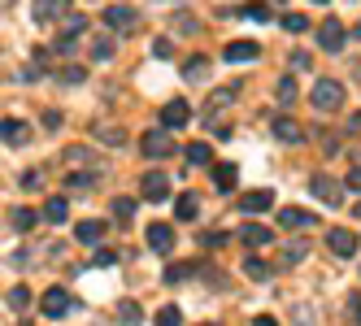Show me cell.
I'll list each match as a JSON object with an SVG mask.
<instances>
[{"mask_svg":"<svg viewBox=\"0 0 361 326\" xmlns=\"http://www.w3.org/2000/svg\"><path fill=\"white\" fill-rule=\"evenodd\" d=\"M309 100H314V109H322V113L344 109V83L340 79H318L314 92H309Z\"/></svg>","mask_w":361,"mask_h":326,"instance_id":"cell-1","label":"cell"},{"mask_svg":"<svg viewBox=\"0 0 361 326\" xmlns=\"http://www.w3.org/2000/svg\"><path fill=\"white\" fill-rule=\"evenodd\" d=\"M100 18H105V27H109V31H118V35H131V31H140V27H144V18H140V9H135V5H109Z\"/></svg>","mask_w":361,"mask_h":326,"instance_id":"cell-2","label":"cell"},{"mask_svg":"<svg viewBox=\"0 0 361 326\" xmlns=\"http://www.w3.org/2000/svg\"><path fill=\"white\" fill-rule=\"evenodd\" d=\"M309 192H314L322 205H340L344 200V183L331 179V174H314V179H309Z\"/></svg>","mask_w":361,"mask_h":326,"instance_id":"cell-3","label":"cell"},{"mask_svg":"<svg viewBox=\"0 0 361 326\" xmlns=\"http://www.w3.org/2000/svg\"><path fill=\"white\" fill-rule=\"evenodd\" d=\"M140 148H144V157L161 161V157H170V153H174V139H170V131H144Z\"/></svg>","mask_w":361,"mask_h":326,"instance_id":"cell-4","label":"cell"},{"mask_svg":"<svg viewBox=\"0 0 361 326\" xmlns=\"http://www.w3.org/2000/svg\"><path fill=\"white\" fill-rule=\"evenodd\" d=\"M188 122H192V105H188V100H170V105L161 109V127L166 131H183Z\"/></svg>","mask_w":361,"mask_h":326,"instance_id":"cell-5","label":"cell"},{"mask_svg":"<svg viewBox=\"0 0 361 326\" xmlns=\"http://www.w3.org/2000/svg\"><path fill=\"white\" fill-rule=\"evenodd\" d=\"M318 44L326 48V53H340V48H344V22H340V18H322Z\"/></svg>","mask_w":361,"mask_h":326,"instance_id":"cell-6","label":"cell"},{"mask_svg":"<svg viewBox=\"0 0 361 326\" xmlns=\"http://www.w3.org/2000/svg\"><path fill=\"white\" fill-rule=\"evenodd\" d=\"M140 192H144V200H152V205H157V200L170 196V179H166L161 170H148L144 179H140Z\"/></svg>","mask_w":361,"mask_h":326,"instance_id":"cell-7","label":"cell"},{"mask_svg":"<svg viewBox=\"0 0 361 326\" xmlns=\"http://www.w3.org/2000/svg\"><path fill=\"white\" fill-rule=\"evenodd\" d=\"M0 139H5L9 148H22V144L31 139V127H27V122H18V118H5V122H0Z\"/></svg>","mask_w":361,"mask_h":326,"instance_id":"cell-8","label":"cell"},{"mask_svg":"<svg viewBox=\"0 0 361 326\" xmlns=\"http://www.w3.org/2000/svg\"><path fill=\"white\" fill-rule=\"evenodd\" d=\"M326 244H331V253H335V257H353V253H357V235L344 231V227L326 231Z\"/></svg>","mask_w":361,"mask_h":326,"instance_id":"cell-9","label":"cell"},{"mask_svg":"<svg viewBox=\"0 0 361 326\" xmlns=\"http://www.w3.org/2000/svg\"><path fill=\"white\" fill-rule=\"evenodd\" d=\"M70 305H74V300H70L66 287H48V291H44V313H48V318H61Z\"/></svg>","mask_w":361,"mask_h":326,"instance_id":"cell-10","label":"cell"},{"mask_svg":"<svg viewBox=\"0 0 361 326\" xmlns=\"http://www.w3.org/2000/svg\"><path fill=\"white\" fill-rule=\"evenodd\" d=\"M148 248H152V253H170V248H174V231L166 227V222H152V227H148Z\"/></svg>","mask_w":361,"mask_h":326,"instance_id":"cell-11","label":"cell"},{"mask_svg":"<svg viewBox=\"0 0 361 326\" xmlns=\"http://www.w3.org/2000/svg\"><path fill=\"white\" fill-rule=\"evenodd\" d=\"M314 222H318L314 213H305V209H296V205L279 213V227H288V231H305V227H314Z\"/></svg>","mask_w":361,"mask_h":326,"instance_id":"cell-12","label":"cell"},{"mask_svg":"<svg viewBox=\"0 0 361 326\" xmlns=\"http://www.w3.org/2000/svg\"><path fill=\"white\" fill-rule=\"evenodd\" d=\"M240 244L266 248V244H270V227H262V222H244V227H240Z\"/></svg>","mask_w":361,"mask_h":326,"instance_id":"cell-13","label":"cell"},{"mask_svg":"<svg viewBox=\"0 0 361 326\" xmlns=\"http://www.w3.org/2000/svg\"><path fill=\"white\" fill-rule=\"evenodd\" d=\"M70 9H66V0H35V22H57V18H66Z\"/></svg>","mask_w":361,"mask_h":326,"instance_id":"cell-14","label":"cell"},{"mask_svg":"<svg viewBox=\"0 0 361 326\" xmlns=\"http://www.w3.org/2000/svg\"><path fill=\"white\" fill-rule=\"evenodd\" d=\"M105 222H100V218H87V222H79V231H74V235H79V244H100V239H105Z\"/></svg>","mask_w":361,"mask_h":326,"instance_id":"cell-15","label":"cell"},{"mask_svg":"<svg viewBox=\"0 0 361 326\" xmlns=\"http://www.w3.org/2000/svg\"><path fill=\"white\" fill-rule=\"evenodd\" d=\"M274 205V192H248L244 200H240V213H262V209H270Z\"/></svg>","mask_w":361,"mask_h":326,"instance_id":"cell-16","label":"cell"},{"mask_svg":"<svg viewBox=\"0 0 361 326\" xmlns=\"http://www.w3.org/2000/svg\"><path fill=\"white\" fill-rule=\"evenodd\" d=\"M222 57H226V61H252V57H257V44H252V39H235V44L222 48Z\"/></svg>","mask_w":361,"mask_h":326,"instance_id":"cell-17","label":"cell"},{"mask_svg":"<svg viewBox=\"0 0 361 326\" xmlns=\"http://www.w3.org/2000/svg\"><path fill=\"white\" fill-rule=\"evenodd\" d=\"M274 139H283V144H300V139H305V131L296 127L292 118H274Z\"/></svg>","mask_w":361,"mask_h":326,"instance_id":"cell-18","label":"cell"},{"mask_svg":"<svg viewBox=\"0 0 361 326\" xmlns=\"http://www.w3.org/2000/svg\"><path fill=\"white\" fill-rule=\"evenodd\" d=\"M44 218L53 222V227H61V222L70 218V205H66V196H53V200H48V205H44Z\"/></svg>","mask_w":361,"mask_h":326,"instance_id":"cell-19","label":"cell"},{"mask_svg":"<svg viewBox=\"0 0 361 326\" xmlns=\"http://www.w3.org/2000/svg\"><path fill=\"white\" fill-rule=\"evenodd\" d=\"M196 209H200V200H196L192 192H183V196H178V200H174V213H178V218H183V222H192V218H196Z\"/></svg>","mask_w":361,"mask_h":326,"instance_id":"cell-20","label":"cell"},{"mask_svg":"<svg viewBox=\"0 0 361 326\" xmlns=\"http://www.w3.org/2000/svg\"><path fill=\"white\" fill-rule=\"evenodd\" d=\"M114 218H118V227H126V222L135 218V200H131V196H118V200H114Z\"/></svg>","mask_w":361,"mask_h":326,"instance_id":"cell-21","label":"cell"},{"mask_svg":"<svg viewBox=\"0 0 361 326\" xmlns=\"http://www.w3.org/2000/svg\"><path fill=\"white\" fill-rule=\"evenodd\" d=\"M9 213H13V218H9V222H13V231H31V227H35V209L18 205V209H9Z\"/></svg>","mask_w":361,"mask_h":326,"instance_id":"cell-22","label":"cell"},{"mask_svg":"<svg viewBox=\"0 0 361 326\" xmlns=\"http://www.w3.org/2000/svg\"><path fill=\"white\" fill-rule=\"evenodd\" d=\"M214 187H218V192H231V187H235V165H214Z\"/></svg>","mask_w":361,"mask_h":326,"instance_id":"cell-23","label":"cell"},{"mask_svg":"<svg viewBox=\"0 0 361 326\" xmlns=\"http://www.w3.org/2000/svg\"><path fill=\"white\" fill-rule=\"evenodd\" d=\"M305 253H309L305 239H300V244H288V248L279 253V265H296V261H305Z\"/></svg>","mask_w":361,"mask_h":326,"instance_id":"cell-24","label":"cell"},{"mask_svg":"<svg viewBox=\"0 0 361 326\" xmlns=\"http://www.w3.org/2000/svg\"><path fill=\"white\" fill-rule=\"evenodd\" d=\"M192 274H200V265H188V261L178 265L174 261V265H166V283H183V279H192Z\"/></svg>","mask_w":361,"mask_h":326,"instance_id":"cell-25","label":"cell"},{"mask_svg":"<svg viewBox=\"0 0 361 326\" xmlns=\"http://www.w3.org/2000/svg\"><path fill=\"white\" fill-rule=\"evenodd\" d=\"M83 31H87V18H83V13H66L61 35H70V39H74V35H83Z\"/></svg>","mask_w":361,"mask_h":326,"instance_id":"cell-26","label":"cell"},{"mask_svg":"<svg viewBox=\"0 0 361 326\" xmlns=\"http://www.w3.org/2000/svg\"><path fill=\"white\" fill-rule=\"evenodd\" d=\"M188 161L192 165H209L214 161V148L209 144H188Z\"/></svg>","mask_w":361,"mask_h":326,"instance_id":"cell-27","label":"cell"},{"mask_svg":"<svg viewBox=\"0 0 361 326\" xmlns=\"http://www.w3.org/2000/svg\"><path fill=\"white\" fill-rule=\"evenodd\" d=\"M244 274H248V279H257V283H266V279H270V265H266L262 257H248V261H244Z\"/></svg>","mask_w":361,"mask_h":326,"instance_id":"cell-28","label":"cell"},{"mask_svg":"<svg viewBox=\"0 0 361 326\" xmlns=\"http://www.w3.org/2000/svg\"><path fill=\"white\" fill-rule=\"evenodd\" d=\"M144 313H140V305H135V300H122V305H118V322L122 326H135Z\"/></svg>","mask_w":361,"mask_h":326,"instance_id":"cell-29","label":"cell"},{"mask_svg":"<svg viewBox=\"0 0 361 326\" xmlns=\"http://www.w3.org/2000/svg\"><path fill=\"white\" fill-rule=\"evenodd\" d=\"M96 183V174H83V170H74V174H66V187L70 192H87Z\"/></svg>","mask_w":361,"mask_h":326,"instance_id":"cell-30","label":"cell"},{"mask_svg":"<svg viewBox=\"0 0 361 326\" xmlns=\"http://www.w3.org/2000/svg\"><path fill=\"white\" fill-rule=\"evenodd\" d=\"M235 13H240V18H252V22H270V9H266V5H240Z\"/></svg>","mask_w":361,"mask_h":326,"instance_id":"cell-31","label":"cell"},{"mask_svg":"<svg viewBox=\"0 0 361 326\" xmlns=\"http://www.w3.org/2000/svg\"><path fill=\"white\" fill-rule=\"evenodd\" d=\"M283 31H292V35L309 31V18H305V13H288V18H283Z\"/></svg>","mask_w":361,"mask_h":326,"instance_id":"cell-32","label":"cell"},{"mask_svg":"<svg viewBox=\"0 0 361 326\" xmlns=\"http://www.w3.org/2000/svg\"><path fill=\"white\" fill-rule=\"evenodd\" d=\"M96 135H100V139H105L109 148H122V139H126V131H122V127H100Z\"/></svg>","mask_w":361,"mask_h":326,"instance_id":"cell-33","label":"cell"},{"mask_svg":"<svg viewBox=\"0 0 361 326\" xmlns=\"http://www.w3.org/2000/svg\"><path fill=\"white\" fill-rule=\"evenodd\" d=\"M170 22H174V27H178V31H188V35H196V31H200V22H196L192 13H174Z\"/></svg>","mask_w":361,"mask_h":326,"instance_id":"cell-34","label":"cell"},{"mask_svg":"<svg viewBox=\"0 0 361 326\" xmlns=\"http://www.w3.org/2000/svg\"><path fill=\"white\" fill-rule=\"evenodd\" d=\"M231 100H235V87H226V92H214V96H209V109L218 113V109H226V105H231Z\"/></svg>","mask_w":361,"mask_h":326,"instance_id":"cell-35","label":"cell"},{"mask_svg":"<svg viewBox=\"0 0 361 326\" xmlns=\"http://www.w3.org/2000/svg\"><path fill=\"white\" fill-rule=\"evenodd\" d=\"M183 322V313H178L174 305H166V309H157V326H178Z\"/></svg>","mask_w":361,"mask_h":326,"instance_id":"cell-36","label":"cell"},{"mask_svg":"<svg viewBox=\"0 0 361 326\" xmlns=\"http://www.w3.org/2000/svg\"><path fill=\"white\" fill-rule=\"evenodd\" d=\"M27 305H31V291L27 287H13L9 291V309H27Z\"/></svg>","mask_w":361,"mask_h":326,"instance_id":"cell-37","label":"cell"},{"mask_svg":"<svg viewBox=\"0 0 361 326\" xmlns=\"http://www.w3.org/2000/svg\"><path fill=\"white\" fill-rule=\"evenodd\" d=\"M279 100H288V105L296 100V79H292V74H288V79H279Z\"/></svg>","mask_w":361,"mask_h":326,"instance_id":"cell-38","label":"cell"},{"mask_svg":"<svg viewBox=\"0 0 361 326\" xmlns=\"http://www.w3.org/2000/svg\"><path fill=\"white\" fill-rule=\"evenodd\" d=\"M83 79H87L83 65H66V70H61V83H83Z\"/></svg>","mask_w":361,"mask_h":326,"instance_id":"cell-39","label":"cell"},{"mask_svg":"<svg viewBox=\"0 0 361 326\" xmlns=\"http://www.w3.org/2000/svg\"><path fill=\"white\" fill-rule=\"evenodd\" d=\"M204 70H209V61H204V57H192V61H188V79H204Z\"/></svg>","mask_w":361,"mask_h":326,"instance_id":"cell-40","label":"cell"},{"mask_svg":"<svg viewBox=\"0 0 361 326\" xmlns=\"http://www.w3.org/2000/svg\"><path fill=\"white\" fill-rule=\"evenodd\" d=\"M109 53H114L109 39H96V44H92V57H96V61H109Z\"/></svg>","mask_w":361,"mask_h":326,"instance_id":"cell-41","label":"cell"},{"mask_svg":"<svg viewBox=\"0 0 361 326\" xmlns=\"http://www.w3.org/2000/svg\"><path fill=\"white\" fill-rule=\"evenodd\" d=\"M222 244H226L222 231H204V235H200V248H222Z\"/></svg>","mask_w":361,"mask_h":326,"instance_id":"cell-42","label":"cell"},{"mask_svg":"<svg viewBox=\"0 0 361 326\" xmlns=\"http://www.w3.org/2000/svg\"><path fill=\"white\" fill-rule=\"evenodd\" d=\"M152 57H161V61L174 57V44H170V39H157V44H152Z\"/></svg>","mask_w":361,"mask_h":326,"instance_id":"cell-43","label":"cell"},{"mask_svg":"<svg viewBox=\"0 0 361 326\" xmlns=\"http://www.w3.org/2000/svg\"><path fill=\"white\" fill-rule=\"evenodd\" d=\"M118 261V253H109V248H100V253L92 257V265H114Z\"/></svg>","mask_w":361,"mask_h":326,"instance_id":"cell-44","label":"cell"},{"mask_svg":"<svg viewBox=\"0 0 361 326\" xmlns=\"http://www.w3.org/2000/svg\"><path fill=\"white\" fill-rule=\"evenodd\" d=\"M22 187L35 192V187H39V170H27V174H22Z\"/></svg>","mask_w":361,"mask_h":326,"instance_id":"cell-45","label":"cell"},{"mask_svg":"<svg viewBox=\"0 0 361 326\" xmlns=\"http://www.w3.org/2000/svg\"><path fill=\"white\" fill-rule=\"evenodd\" d=\"M344 183H348L353 192H361V165H353V170H348V179H344Z\"/></svg>","mask_w":361,"mask_h":326,"instance_id":"cell-46","label":"cell"},{"mask_svg":"<svg viewBox=\"0 0 361 326\" xmlns=\"http://www.w3.org/2000/svg\"><path fill=\"white\" fill-rule=\"evenodd\" d=\"M348 313H353V322L361 326V296H353V300H348Z\"/></svg>","mask_w":361,"mask_h":326,"instance_id":"cell-47","label":"cell"},{"mask_svg":"<svg viewBox=\"0 0 361 326\" xmlns=\"http://www.w3.org/2000/svg\"><path fill=\"white\" fill-rule=\"evenodd\" d=\"M292 70H309V53H292Z\"/></svg>","mask_w":361,"mask_h":326,"instance_id":"cell-48","label":"cell"},{"mask_svg":"<svg viewBox=\"0 0 361 326\" xmlns=\"http://www.w3.org/2000/svg\"><path fill=\"white\" fill-rule=\"evenodd\" d=\"M252 326H279V322H274V318H266V313H262V318H252Z\"/></svg>","mask_w":361,"mask_h":326,"instance_id":"cell-49","label":"cell"},{"mask_svg":"<svg viewBox=\"0 0 361 326\" xmlns=\"http://www.w3.org/2000/svg\"><path fill=\"white\" fill-rule=\"evenodd\" d=\"M353 165H361V153H353Z\"/></svg>","mask_w":361,"mask_h":326,"instance_id":"cell-50","label":"cell"},{"mask_svg":"<svg viewBox=\"0 0 361 326\" xmlns=\"http://www.w3.org/2000/svg\"><path fill=\"white\" fill-rule=\"evenodd\" d=\"M357 39H361V22H357Z\"/></svg>","mask_w":361,"mask_h":326,"instance_id":"cell-51","label":"cell"},{"mask_svg":"<svg viewBox=\"0 0 361 326\" xmlns=\"http://www.w3.org/2000/svg\"><path fill=\"white\" fill-rule=\"evenodd\" d=\"M353 74H357V79H361V65H357V70H353Z\"/></svg>","mask_w":361,"mask_h":326,"instance_id":"cell-52","label":"cell"},{"mask_svg":"<svg viewBox=\"0 0 361 326\" xmlns=\"http://www.w3.org/2000/svg\"><path fill=\"white\" fill-rule=\"evenodd\" d=\"M314 5H326V0H314Z\"/></svg>","mask_w":361,"mask_h":326,"instance_id":"cell-53","label":"cell"},{"mask_svg":"<svg viewBox=\"0 0 361 326\" xmlns=\"http://www.w3.org/2000/svg\"><path fill=\"white\" fill-rule=\"evenodd\" d=\"M357 218H361V205H357Z\"/></svg>","mask_w":361,"mask_h":326,"instance_id":"cell-54","label":"cell"},{"mask_svg":"<svg viewBox=\"0 0 361 326\" xmlns=\"http://www.w3.org/2000/svg\"><path fill=\"white\" fill-rule=\"evenodd\" d=\"M209 326H214V322H209Z\"/></svg>","mask_w":361,"mask_h":326,"instance_id":"cell-55","label":"cell"}]
</instances>
